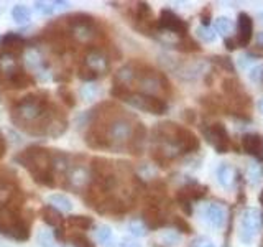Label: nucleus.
<instances>
[{"label": "nucleus", "instance_id": "25", "mask_svg": "<svg viewBox=\"0 0 263 247\" xmlns=\"http://www.w3.org/2000/svg\"><path fill=\"white\" fill-rule=\"evenodd\" d=\"M196 35L202 41H205V43H212L216 40V30H212L209 25H201V27H197Z\"/></svg>", "mask_w": 263, "mask_h": 247}, {"label": "nucleus", "instance_id": "19", "mask_svg": "<svg viewBox=\"0 0 263 247\" xmlns=\"http://www.w3.org/2000/svg\"><path fill=\"white\" fill-rule=\"evenodd\" d=\"M41 218H43V221L46 222L48 226L51 227H64V218L60 209H56L54 206L51 204H45L43 208H41Z\"/></svg>", "mask_w": 263, "mask_h": 247}, {"label": "nucleus", "instance_id": "35", "mask_svg": "<svg viewBox=\"0 0 263 247\" xmlns=\"http://www.w3.org/2000/svg\"><path fill=\"white\" fill-rule=\"evenodd\" d=\"M193 247H214L209 241H204V239H197L196 244Z\"/></svg>", "mask_w": 263, "mask_h": 247}, {"label": "nucleus", "instance_id": "7", "mask_svg": "<svg viewBox=\"0 0 263 247\" xmlns=\"http://www.w3.org/2000/svg\"><path fill=\"white\" fill-rule=\"evenodd\" d=\"M135 126L123 114H115L107 122V144L110 150H122L130 142V137L134 134Z\"/></svg>", "mask_w": 263, "mask_h": 247}, {"label": "nucleus", "instance_id": "23", "mask_svg": "<svg viewBox=\"0 0 263 247\" xmlns=\"http://www.w3.org/2000/svg\"><path fill=\"white\" fill-rule=\"evenodd\" d=\"M48 200H49V204L54 206V208L60 209V211H71L72 209L71 201L64 195H51Z\"/></svg>", "mask_w": 263, "mask_h": 247}, {"label": "nucleus", "instance_id": "27", "mask_svg": "<svg viewBox=\"0 0 263 247\" xmlns=\"http://www.w3.org/2000/svg\"><path fill=\"white\" fill-rule=\"evenodd\" d=\"M58 96H60V99L68 107H74V105H76V97H74V94L69 91V87L60 86V87H58Z\"/></svg>", "mask_w": 263, "mask_h": 247}, {"label": "nucleus", "instance_id": "22", "mask_svg": "<svg viewBox=\"0 0 263 247\" xmlns=\"http://www.w3.org/2000/svg\"><path fill=\"white\" fill-rule=\"evenodd\" d=\"M12 16H13V20L16 23H27V22H30V16H31L30 8L22 5V4H16L12 8Z\"/></svg>", "mask_w": 263, "mask_h": 247}, {"label": "nucleus", "instance_id": "33", "mask_svg": "<svg viewBox=\"0 0 263 247\" xmlns=\"http://www.w3.org/2000/svg\"><path fill=\"white\" fill-rule=\"evenodd\" d=\"M38 239H40V242H43L41 245H45V247H54V245H53V244H54V242H53V237L49 236L48 233H41Z\"/></svg>", "mask_w": 263, "mask_h": 247}, {"label": "nucleus", "instance_id": "39", "mask_svg": "<svg viewBox=\"0 0 263 247\" xmlns=\"http://www.w3.org/2000/svg\"><path fill=\"white\" fill-rule=\"evenodd\" d=\"M253 55H258V56H263V46H258L255 51H252Z\"/></svg>", "mask_w": 263, "mask_h": 247}, {"label": "nucleus", "instance_id": "18", "mask_svg": "<svg viewBox=\"0 0 263 247\" xmlns=\"http://www.w3.org/2000/svg\"><path fill=\"white\" fill-rule=\"evenodd\" d=\"M145 137H146V129L143 127V123H137L134 129V134L130 137V142L127 145L128 152L134 155H140L143 150V144H145Z\"/></svg>", "mask_w": 263, "mask_h": 247}, {"label": "nucleus", "instance_id": "14", "mask_svg": "<svg viewBox=\"0 0 263 247\" xmlns=\"http://www.w3.org/2000/svg\"><path fill=\"white\" fill-rule=\"evenodd\" d=\"M253 37V20L249 13H240L237 22V35L235 43L237 46H247Z\"/></svg>", "mask_w": 263, "mask_h": 247}, {"label": "nucleus", "instance_id": "2", "mask_svg": "<svg viewBox=\"0 0 263 247\" xmlns=\"http://www.w3.org/2000/svg\"><path fill=\"white\" fill-rule=\"evenodd\" d=\"M56 158L58 150L31 145L15 155V162L22 165L35 180V183L41 186L54 188L56 186Z\"/></svg>", "mask_w": 263, "mask_h": 247}, {"label": "nucleus", "instance_id": "28", "mask_svg": "<svg viewBox=\"0 0 263 247\" xmlns=\"http://www.w3.org/2000/svg\"><path fill=\"white\" fill-rule=\"evenodd\" d=\"M128 229H130V233L134 234L135 237H143L146 236L148 233V227L143 221H140V219H135V221H132L130 224H128Z\"/></svg>", "mask_w": 263, "mask_h": 247}, {"label": "nucleus", "instance_id": "32", "mask_svg": "<svg viewBox=\"0 0 263 247\" xmlns=\"http://www.w3.org/2000/svg\"><path fill=\"white\" fill-rule=\"evenodd\" d=\"M250 177L253 178L252 183H257V181L261 180V168L258 167V165H252L250 167Z\"/></svg>", "mask_w": 263, "mask_h": 247}, {"label": "nucleus", "instance_id": "8", "mask_svg": "<svg viewBox=\"0 0 263 247\" xmlns=\"http://www.w3.org/2000/svg\"><path fill=\"white\" fill-rule=\"evenodd\" d=\"M122 101H125L127 104H130L132 107H135V109H138V111H143V112H148V114H155V115H161L168 109L166 102H164L161 97L146 96V94H142V93H134V91H130V93L123 97Z\"/></svg>", "mask_w": 263, "mask_h": 247}, {"label": "nucleus", "instance_id": "36", "mask_svg": "<svg viewBox=\"0 0 263 247\" xmlns=\"http://www.w3.org/2000/svg\"><path fill=\"white\" fill-rule=\"evenodd\" d=\"M226 45H227V49H235V48H237V43H235V38H234V40H230V38H227V40H226Z\"/></svg>", "mask_w": 263, "mask_h": 247}, {"label": "nucleus", "instance_id": "31", "mask_svg": "<svg viewBox=\"0 0 263 247\" xmlns=\"http://www.w3.org/2000/svg\"><path fill=\"white\" fill-rule=\"evenodd\" d=\"M35 7H36V10L40 13H43V15H49V13H53L54 12V5L53 2L51 4H48V2H35Z\"/></svg>", "mask_w": 263, "mask_h": 247}, {"label": "nucleus", "instance_id": "17", "mask_svg": "<svg viewBox=\"0 0 263 247\" xmlns=\"http://www.w3.org/2000/svg\"><path fill=\"white\" fill-rule=\"evenodd\" d=\"M7 84L10 86V87H15V89H25V87L35 86L36 79L33 78L30 73L23 71L20 68V69H16L15 73L8 74V76H7Z\"/></svg>", "mask_w": 263, "mask_h": 247}, {"label": "nucleus", "instance_id": "30", "mask_svg": "<svg viewBox=\"0 0 263 247\" xmlns=\"http://www.w3.org/2000/svg\"><path fill=\"white\" fill-rule=\"evenodd\" d=\"M96 237H97V241L101 244H107L110 241V237H112L110 227L109 226H99L97 231H96Z\"/></svg>", "mask_w": 263, "mask_h": 247}, {"label": "nucleus", "instance_id": "34", "mask_svg": "<svg viewBox=\"0 0 263 247\" xmlns=\"http://www.w3.org/2000/svg\"><path fill=\"white\" fill-rule=\"evenodd\" d=\"M250 78H252L253 81H260V79L263 78V66H258V68L252 69Z\"/></svg>", "mask_w": 263, "mask_h": 247}, {"label": "nucleus", "instance_id": "9", "mask_svg": "<svg viewBox=\"0 0 263 247\" xmlns=\"http://www.w3.org/2000/svg\"><path fill=\"white\" fill-rule=\"evenodd\" d=\"M261 226V214L255 208H247L240 218V239L243 242H252Z\"/></svg>", "mask_w": 263, "mask_h": 247}, {"label": "nucleus", "instance_id": "16", "mask_svg": "<svg viewBox=\"0 0 263 247\" xmlns=\"http://www.w3.org/2000/svg\"><path fill=\"white\" fill-rule=\"evenodd\" d=\"M204 214H205V219H208L214 227H224L226 224V218H227V213L226 208L219 203H211L204 208Z\"/></svg>", "mask_w": 263, "mask_h": 247}, {"label": "nucleus", "instance_id": "15", "mask_svg": "<svg viewBox=\"0 0 263 247\" xmlns=\"http://www.w3.org/2000/svg\"><path fill=\"white\" fill-rule=\"evenodd\" d=\"M243 152L252 155L258 162H263V137L258 134H245L242 137Z\"/></svg>", "mask_w": 263, "mask_h": 247}, {"label": "nucleus", "instance_id": "20", "mask_svg": "<svg viewBox=\"0 0 263 247\" xmlns=\"http://www.w3.org/2000/svg\"><path fill=\"white\" fill-rule=\"evenodd\" d=\"M66 222L78 231H87L94 226L92 218H89V216H69L68 219H66Z\"/></svg>", "mask_w": 263, "mask_h": 247}, {"label": "nucleus", "instance_id": "13", "mask_svg": "<svg viewBox=\"0 0 263 247\" xmlns=\"http://www.w3.org/2000/svg\"><path fill=\"white\" fill-rule=\"evenodd\" d=\"M27 48V40H25L18 33L8 31L0 38V51L7 56H18L25 51Z\"/></svg>", "mask_w": 263, "mask_h": 247}, {"label": "nucleus", "instance_id": "40", "mask_svg": "<svg viewBox=\"0 0 263 247\" xmlns=\"http://www.w3.org/2000/svg\"><path fill=\"white\" fill-rule=\"evenodd\" d=\"M260 109H261V112H263V99H261V102H260Z\"/></svg>", "mask_w": 263, "mask_h": 247}, {"label": "nucleus", "instance_id": "3", "mask_svg": "<svg viewBox=\"0 0 263 247\" xmlns=\"http://www.w3.org/2000/svg\"><path fill=\"white\" fill-rule=\"evenodd\" d=\"M66 31L72 43L78 45H92L101 37V31L97 28V23L87 13H72L63 16Z\"/></svg>", "mask_w": 263, "mask_h": 247}, {"label": "nucleus", "instance_id": "29", "mask_svg": "<svg viewBox=\"0 0 263 247\" xmlns=\"http://www.w3.org/2000/svg\"><path fill=\"white\" fill-rule=\"evenodd\" d=\"M78 76H79V79H82V81H87V82H90V81H96L99 76L97 74L90 69V68H87V66L84 64V63H81L79 64V68H78Z\"/></svg>", "mask_w": 263, "mask_h": 247}, {"label": "nucleus", "instance_id": "1", "mask_svg": "<svg viewBox=\"0 0 263 247\" xmlns=\"http://www.w3.org/2000/svg\"><path fill=\"white\" fill-rule=\"evenodd\" d=\"M10 117L16 127L35 137L56 138L68 129L66 114L46 93H33L22 97L12 107Z\"/></svg>", "mask_w": 263, "mask_h": 247}, {"label": "nucleus", "instance_id": "4", "mask_svg": "<svg viewBox=\"0 0 263 247\" xmlns=\"http://www.w3.org/2000/svg\"><path fill=\"white\" fill-rule=\"evenodd\" d=\"M25 193L16 175L10 168H0V211L5 208H23Z\"/></svg>", "mask_w": 263, "mask_h": 247}, {"label": "nucleus", "instance_id": "10", "mask_svg": "<svg viewBox=\"0 0 263 247\" xmlns=\"http://www.w3.org/2000/svg\"><path fill=\"white\" fill-rule=\"evenodd\" d=\"M82 63H84L87 68L92 69L97 76H102V74H105L110 68L109 56L97 46H87L84 56H82Z\"/></svg>", "mask_w": 263, "mask_h": 247}, {"label": "nucleus", "instance_id": "37", "mask_svg": "<svg viewBox=\"0 0 263 247\" xmlns=\"http://www.w3.org/2000/svg\"><path fill=\"white\" fill-rule=\"evenodd\" d=\"M117 247H140L137 242H130V241H125L123 244H119Z\"/></svg>", "mask_w": 263, "mask_h": 247}, {"label": "nucleus", "instance_id": "41", "mask_svg": "<svg viewBox=\"0 0 263 247\" xmlns=\"http://www.w3.org/2000/svg\"><path fill=\"white\" fill-rule=\"evenodd\" d=\"M0 74H2V64H0Z\"/></svg>", "mask_w": 263, "mask_h": 247}, {"label": "nucleus", "instance_id": "11", "mask_svg": "<svg viewBox=\"0 0 263 247\" xmlns=\"http://www.w3.org/2000/svg\"><path fill=\"white\" fill-rule=\"evenodd\" d=\"M158 30L168 31L179 38H183L187 33V23L184 20H181L175 12L164 8V10H161L160 19H158Z\"/></svg>", "mask_w": 263, "mask_h": 247}, {"label": "nucleus", "instance_id": "6", "mask_svg": "<svg viewBox=\"0 0 263 247\" xmlns=\"http://www.w3.org/2000/svg\"><path fill=\"white\" fill-rule=\"evenodd\" d=\"M82 160H84V156H81V155L71 156L63 188H69L74 193L84 195L89 185L92 183V171H90V165L82 163Z\"/></svg>", "mask_w": 263, "mask_h": 247}, {"label": "nucleus", "instance_id": "24", "mask_svg": "<svg viewBox=\"0 0 263 247\" xmlns=\"http://www.w3.org/2000/svg\"><path fill=\"white\" fill-rule=\"evenodd\" d=\"M69 241L74 247H96L86 234L76 233V231H72V233L69 234Z\"/></svg>", "mask_w": 263, "mask_h": 247}, {"label": "nucleus", "instance_id": "12", "mask_svg": "<svg viewBox=\"0 0 263 247\" xmlns=\"http://www.w3.org/2000/svg\"><path fill=\"white\" fill-rule=\"evenodd\" d=\"M204 135L208 138V142L216 148L217 153H226L230 148L229 132L224 127V123H212L204 130Z\"/></svg>", "mask_w": 263, "mask_h": 247}, {"label": "nucleus", "instance_id": "5", "mask_svg": "<svg viewBox=\"0 0 263 247\" xmlns=\"http://www.w3.org/2000/svg\"><path fill=\"white\" fill-rule=\"evenodd\" d=\"M135 84L138 86V93L146 96H155V97H160V94H163L170 87L168 79L161 73L152 69L150 66H146L143 63H137Z\"/></svg>", "mask_w": 263, "mask_h": 247}, {"label": "nucleus", "instance_id": "21", "mask_svg": "<svg viewBox=\"0 0 263 247\" xmlns=\"http://www.w3.org/2000/svg\"><path fill=\"white\" fill-rule=\"evenodd\" d=\"M217 180L222 186H230L234 181V168L230 167L229 163H222L219 170H217Z\"/></svg>", "mask_w": 263, "mask_h": 247}, {"label": "nucleus", "instance_id": "38", "mask_svg": "<svg viewBox=\"0 0 263 247\" xmlns=\"http://www.w3.org/2000/svg\"><path fill=\"white\" fill-rule=\"evenodd\" d=\"M53 5H54V8H56V7H69L68 2H60V0H54Z\"/></svg>", "mask_w": 263, "mask_h": 247}, {"label": "nucleus", "instance_id": "26", "mask_svg": "<svg viewBox=\"0 0 263 247\" xmlns=\"http://www.w3.org/2000/svg\"><path fill=\"white\" fill-rule=\"evenodd\" d=\"M214 28H216V31H219L220 35H229L230 30H232V22H230L227 16H219V19H216V22H214Z\"/></svg>", "mask_w": 263, "mask_h": 247}]
</instances>
